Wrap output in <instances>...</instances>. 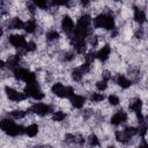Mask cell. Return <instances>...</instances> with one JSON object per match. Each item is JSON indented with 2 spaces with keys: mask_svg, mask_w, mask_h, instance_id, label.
<instances>
[{
  "mask_svg": "<svg viewBox=\"0 0 148 148\" xmlns=\"http://www.w3.org/2000/svg\"><path fill=\"white\" fill-rule=\"evenodd\" d=\"M128 120V112L126 109H124L123 106H118L114 108L112 113L109 116L108 118V123L112 126V127H121L124 125L127 124Z\"/></svg>",
  "mask_w": 148,
  "mask_h": 148,
  "instance_id": "6da1fadb",
  "label": "cell"
},
{
  "mask_svg": "<svg viewBox=\"0 0 148 148\" xmlns=\"http://www.w3.org/2000/svg\"><path fill=\"white\" fill-rule=\"evenodd\" d=\"M6 40L10 45V47H13L15 51H21L23 50L28 40V36L23 31H12V32H7Z\"/></svg>",
  "mask_w": 148,
  "mask_h": 148,
  "instance_id": "7a4b0ae2",
  "label": "cell"
},
{
  "mask_svg": "<svg viewBox=\"0 0 148 148\" xmlns=\"http://www.w3.org/2000/svg\"><path fill=\"white\" fill-rule=\"evenodd\" d=\"M2 89H3V95L6 97V99L8 102H13V103H16L18 104L20 102L27 99V95L24 94L23 90L14 87V86H10V84H3L2 86Z\"/></svg>",
  "mask_w": 148,
  "mask_h": 148,
  "instance_id": "3957f363",
  "label": "cell"
},
{
  "mask_svg": "<svg viewBox=\"0 0 148 148\" xmlns=\"http://www.w3.org/2000/svg\"><path fill=\"white\" fill-rule=\"evenodd\" d=\"M58 28H59V30L61 31L62 35L69 36L73 32L74 28H75V20L69 14H65V15H62L59 18V21H58Z\"/></svg>",
  "mask_w": 148,
  "mask_h": 148,
  "instance_id": "277c9868",
  "label": "cell"
},
{
  "mask_svg": "<svg viewBox=\"0 0 148 148\" xmlns=\"http://www.w3.org/2000/svg\"><path fill=\"white\" fill-rule=\"evenodd\" d=\"M112 52H113V50H112L111 44L105 43V44L101 45L98 49H96V60L102 64H105L110 59Z\"/></svg>",
  "mask_w": 148,
  "mask_h": 148,
  "instance_id": "5b68a950",
  "label": "cell"
},
{
  "mask_svg": "<svg viewBox=\"0 0 148 148\" xmlns=\"http://www.w3.org/2000/svg\"><path fill=\"white\" fill-rule=\"evenodd\" d=\"M62 37L61 31L57 27H50L44 31V39L46 43H58Z\"/></svg>",
  "mask_w": 148,
  "mask_h": 148,
  "instance_id": "8992f818",
  "label": "cell"
},
{
  "mask_svg": "<svg viewBox=\"0 0 148 148\" xmlns=\"http://www.w3.org/2000/svg\"><path fill=\"white\" fill-rule=\"evenodd\" d=\"M73 110H81L87 105V96L80 92H74L69 98H68Z\"/></svg>",
  "mask_w": 148,
  "mask_h": 148,
  "instance_id": "52a82bcc",
  "label": "cell"
},
{
  "mask_svg": "<svg viewBox=\"0 0 148 148\" xmlns=\"http://www.w3.org/2000/svg\"><path fill=\"white\" fill-rule=\"evenodd\" d=\"M39 133H40V126L38 121H30L24 126V136L29 138L30 140L38 138Z\"/></svg>",
  "mask_w": 148,
  "mask_h": 148,
  "instance_id": "ba28073f",
  "label": "cell"
},
{
  "mask_svg": "<svg viewBox=\"0 0 148 148\" xmlns=\"http://www.w3.org/2000/svg\"><path fill=\"white\" fill-rule=\"evenodd\" d=\"M39 27L38 21L36 20V17H31L27 21H24V25H23V32L27 36H34L37 32V29Z\"/></svg>",
  "mask_w": 148,
  "mask_h": 148,
  "instance_id": "9c48e42d",
  "label": "cell"
},
{
  "mask_svg": "<svg viewBox=\"0 0 148 148\" xmlns=\"http://www.w3.org/2000/svg\"><path fill=\"white\" fill-rule=\"evenodd\" d=\"M68 116H69L68 112H66V111H64V110L57 108V109H54V110L52 111V113L49 116V118H50L51 121H53V123H56V124H60V123H62Z\"/></svg>",
  "mask_w": 148,
  "mask_h": 148,
  "instance_id": "30bf717a",
  "label": "cell"
},
{
  "mask_svg": "<svg viewBox=\"0 0 148 148\" xmlns=\"http://www.w3.org/2000/svg\"><path fill=\"white\" fill-rule=\"evenodd\" d=\"M105 102L112 108H118L121 104V96L118 92H106Z\"/></svg>",
  "mask_w": 148,
  "mask_h": 148,
  "instance_id": "8fae6325",
  "label": "cell"
},
{
  "mask_svg": "<svg viewBox=\"0 0 148 148\" xmlns=\"http://www.w3.org/2000/svg\"><path fill=\"white\" fill-rule=\"evenodd\" d=\"M109 87H110V82H108L103 79H99V77L96 79L94 82V90H97L101 92H106Z\"/></svg>",
  "mask_w": 148,
  "mask_h": 148,
  "instance_id": "7c38bea8",
  "label": "cell"
},
{
  "mask_svg": "<svg viewBox=\"0 0 148 148\" xmlns=\"http://www.w3.org/2000/svg\"><path fill=\"white\" fill-rule=\"evenodd\" d=\"M111 1L114 2V3H118V5H121L124 2V0H111Z\"/></svg>",
  "mask_w": 148,
  "mask_h": 148,
  "instance_id": "4fadbf2b",
  "label": "cell"
}]
</instances>
